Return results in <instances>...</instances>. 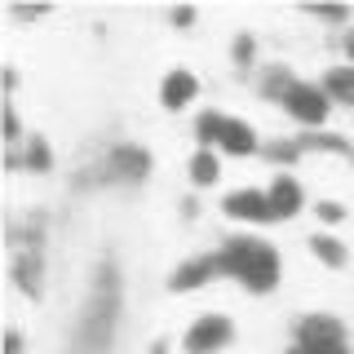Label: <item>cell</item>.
I'll list each match as a JSON object with an SVG mask.
<instances>
[{
	"label": "cell",
	"mask_w": 354,
	"mask_h": 354,
	"mask_svg": "<svg viewBox=\"0 0 354 354\" xmlns=\"http://www.w3.org/2000/svg\"><path fill=\"white\" fill-rule=\"evenodd\" d=\"M120 306H124V288H120V266L102 257L93 270V288H88V306H84V324H80V346L84 354H102L115 341L120 324Z\"/></svg>",
	"instance_id": "1"
},
{
	"label": "cell",
	"mask_w": 354,
	"mask_h": 354,
	"mask_svg": "<svg viewBox=\"0 0 354 354\" xmlns=\"http://www.w3.org/2000/svg\"><path fill=\"white\" fill-rule=\"evenodd\" d=\"M279 252H274V243H266L257 235H230L221 243V274L226 279L243 283L248 292L266 297L274 283H279Z\"/></svg>",
	"instance_id": "2"
},
{
	"label": "cell",
	"mask_w": 354,
	"mask_h": 354,
	"mask_svg": "<svg viewBox=\"0 0 354 354\" xmlns=\"http://www.w3.org/2000/svg\"><path fill=\"white\" fill-rule=\"evenodd\" d=\"M151 169H155V160H151L147 147L115 142V147L102 155V164H97V177H102V182H147Z\"/></svg>",
	"instance_id": "3"
},
{
	"label": "cell",
	"mask_w": 354,
	"mask_h": 354,
	"mask_svg": "<svg viewBox=\"0 0 354 354\" xmlns=\"http://www.w3.org/2000/svg\"><path fill=\"white\" fill-rule=\"evenodd\" d=\"M283 111L297 120V124H306L310 133H319L328 124V93L319 84H310V80H297L283 93Z\"/></svg>",
	"instance_id": "4"
},
{
	"label": "cell",
	"mask_w": 354,
	"mask_h": 354,
	"mask_svg": "<svg viewBox=\"0 0 354 354\" xmlns=\"http://www.w3.org/2000/svg\"><path fill=\"white\" fill-rule=\"evenodd\" d=\"M230 341H235V324H230V315H199L195 324L186 328L182 350L186 354H217V350H226Z\"/></svg>",
	"instance_id": "5"
},
{
	"label": "cell",
	"mask_w": 354,
	"mask_h": 354,
	"mask_svg": "<svg viewBox=\"0 0 354 354\" xmlns=\"http://www.w3.org/2000/svg\"><path fill=\"white\" fill-rule=\"evenodd\" d=\"M292 346L341 350V346H350V341H346V324H341L337 315H301V319H297V332H292Z\"/></svg>",
	"instance_id": "6"
},
{
	"label": "cell",
	"mask_w": 354,
	"mask_h": 354,
	"mask_svg": "<svg viewBox=\"0 0 354 354\" xmlns=\"http://www.w3.org/2000/svg\"><path fill=\"white\" fill-rule=\"evenodd\" d=\"M221 213L235 217V221H248V226H266L274 221V208H270V195L266 191H252V186H239L221 199Z\"/></svg>",
	"instance_id": "7"
},
{
	"label": "cell",
	"mask_w": 354,
	"mask_h": 354,
	"mask_svg": "<svg viewBox=\"0 0 354 354\" xmlns=\"http://www.w3.org/2000/svg\"><path fill=\"white\" fill-rule=\"evenodd\" d=\"M9 274L27 297H44V248H14V261H9Z\"/></svg>",
	"instance_id": "8"
},
{
	"label": "cell",
	"mask_w": 354,
	"mask_h": 354,
	"mask_svg": "<svg viewBox=\"0 0 354 354\" xmlns=\"http://www.w3.org/2000/svg\"><path fill=\"white\" fill-rule=\"evenodd\" d=\"M217 274H221V252H199V257L182 261L169 274V288L173 292H195V288H204L208 279H217Z\"/></svg>",
	"instance_id": "9"
},
{
	"label": "cell",
	"mask_w": 354,
	"mask_h": 354,
	"mask_svg": "<svg viewBox=\"0 0 354 354\" xmlns=\"http://www.w3.org/2000/svg\"><path fill=\"white\" fill-rule=\"evenodd\" d=\"M195 97H199V80H195V71L177 66V71L164 75V84H160V102H164V111H182V106H191Z\"/></svg>",
	"instance_id": "10"
},
{
	"label": "cell",
	"mask_w": 354,
	"mask_h": 354,
	"mask_svg": "<svg viewBox=\"0 0 354 354\" xmlns=\"http://www.w3.org/2000/svg\"><path fill=\"white\" fill-rule=\"evenodd\" d=\"M270 208H274V221H288V217H297L301 213V204H306V195H301V182H297L292 173H279L270 182Z\"/></svg>",
	"instance_id": "11"
},
{
	"label": "cell",
	"mask_w": 354,
	"mask_h": 354,
	"mask_svg": "<svg viewBox=\"0 0 354 354\" xmlns=\"http://www.w3.org/2000/svg\"><path fill=\"white\" fill-rule=\"evenodd\" d=\"M217 147L226 151V155H252V151H257V129H252L248 120H235V115H230Z\"/></svg>",
	"instance_id": "12"
},
{
	"label": "cell",
	"mask_w": 354,
	"mask_h": 354,
	"mask_svg": "<svg viewBox=\"0 0 354 354\" xmlns=\"http://www.w3.org/2000/svg\"><path fill=\"white\" fill-rule=\"evenodd\" d=\"M324 93L337 102L354 106V66H328L324 71Z\"/></svg>",
	"instance_id": "13"
},
{
	"label": "cell",
	"mask_w": 354,
	"mask_h": 354,
	"mask_svg": "<svg viewBox=\"0 0 354 354\" xmlns=\"http://www.w3.org/2000/svg\"><path fill=\"white\" fill-rule=\"evenodd\" d=\"M226 111H199V120H195V138H199V147H208L213 151L217 142H221V133H226Z\"/></svg>",
	"instance_id": "14"
},
{
	"label": "cell",
	"mask_w": 354,
	"mask_h": 354,
	"mask_svg": "<svg viewBox=\"0 0 354 354\" xmlns=\"http://www.w3.org/2000/svg\"><path fill=\"white\" fill-rule=\"evenodd\" d=\"M221 177V160H217V151H208V147H199L191 155V182L195 186H213Z\"/></svg>",
	"instance_id": "15"
},
{
	"label": "cell",
	"mask_w": 354,
	"mask_h": 354,
	"mask_svg": "<svg viewBox=\"0 0 354 354\" xmlns=\"http://www.w3.org/2000/svg\"><path fill=\"white\" fill-rule=\"evenodd\" d=\"M310 252H315L324 266H332V270H341V266L350 261V252H346V243L341 239H332V235H315L310 239Z\"/></svg>",
	"instance_id": "16"
},
{
	"label": "cell",
	"mask_w": 354,
	"mask_h": 354,
	"mask_svg": "<svg viewBox=\"0 0 354 354\" xmlns=\"http://www.w3.org/2000/svg\"><path fill=\"white\" fill-rule=\"evenodd\" d=\"M292 84H297V75L288 71V66H270V71H266V80H261V93L274 97V102H283V93H288Z\"/></svg>",
	"instance_id": "17"
},
{
	"label": "cell",
	"mask_w": 354,
	"mask_h": 354,
	"mask_svg": "<svg viewBox=\"0 0 354 354\" xmlns=\"http://www.w3.org/2000/svg\"><path fill=\"white\" fill-rule=\"evenodd\" d=\"M301 147H324V151H337L341 160H354V147H350L346 138H337V133H310Z\"/></svg>",
	"instance_id": "18"
},
{
	"label": "cell",
	"mask_w": 354,
	"mask_h": 354,
	"mask_svg": "<svg viewBox=\"0 0 354 354\" xmlns=\"http://www.w3.org/2000/svg\"><path fill=\"white\" fill-rule=\"evenodd\" d=\"M27 169H36V173H49L53 169V151H49V142H44V138H31L27 142Z\"/></svg>",
	"instance_id": "19"
},
{
	"label": "cell",
	"mask_w": 354,
	"mask_h": 354,
	"mask_svg": "<svg viewBox=\"0 0 354 354\" xmlns=\"http://www.w3.org/2000/svg\"><path fill=\"white\" fill-rule=\"evenodd\" d=\"M315 217L324 221V226H337V221H346V208H341L337 199H319V204H315Z\"/></svg>",
	"instance_id": "20"
},
{
	"label": "cell",
	"mask_w": 354,
	"mask_h": 354,
	"mask_svg": "<svg viewBox=\"0 0 354 354\" xmlns=\"http://www.w3.org/2000/svg\"><path fill=\"white\" fill-rule=\"evenodd\" d=\"M266 155H270V160H279V164H292L297 155H301V142H274Z\"/></svg>",
	"instance_id": "21"
},
{
	"label": "cell",
	"mask_w": 354,
	"mask_h": 354,
	"mask_svg": "<svg viewBox=\"0 0 354 354\" xmlns=\"http://www.w3.org/2000/svg\"><path fill=\"white\" fill-rule=\"evenodd\" d=\"M18 133H22L18 111H14V106H5V142H9V151H18Z\"/></svg>",
	"instance_id": "22"
},
{
	"label": "cell",
	"mask_w": 354,
	"mask_h": 354,
	"mask_svg": "<svg viewBox=\"0 0 354 354\" xmlns=\"http://www.w3.org/2000/svg\"><path fill=\"white\" fill-rule=\"evenodd\" d=\"M230 53H235V62L243 66V62L257 58V44H252V36H235V49H230Z\"/></svg>",
	"instance_id": "23"
},
{
	"label": "cell",
	"mask_w": 354,
	"mask_h": 354,
	"mask_svg": "<svg viewBox=\"0 0 354 354\" xmlns=\"http://www.w3.org/2000/svg\"><path fill=\"white\" fill-rule=\"evenodd\" d=\"M306 14H319V18H332V22H346V5H306Z\"/></svg>",
	"instance_id": "24"
},
{
	"label": "cell",
	"mask_w": 354,
	"mask_h": 354,
	"mask_svg": "<svg viewBox=\"0 0 354 354\" xmlns=\"http://www.w3.org/2000/svg\"><path fill=\"white\" fill-rule=\"evenodd\" d=\"M5 354H22V332H18V328L5 332Z\"/></svg>",
	"instance_id": "25"
},
{
	"label": "cell",
	"mask_w": 354,
	"mask_h": 354,
	"mask_svg": "<svg viewBox=\"0 0 354 354\" xmlns=\"http://www.w3.org/2000/svg\"><path fill=\"white\" fill-rule=\"evenodd\" d=\"M283 354H350V346H341V350H306V346H288Z\"/></svg>",
	"instance_id": "26"
},
{
	"label": "cell",
	"mask_w": 354,
	"mask_h": 354,
	"mask_svg": "<svg viewBox=\"0 0 354 354\" xmlns=\"http://www.w3.org/2000/svg\"><path fill=\"white\" fill-rule=\"evenodd\" d=\"M195 22V9H173V27H191Z\"/></svg>",
	"instance_id": "27"
},
{
	"label": "cell",
	"mask_w": 354,
	"mask_h": 354,
	"mask_svg": "<svg viewBox=\"0 0 354 354\" xmlns=\"http://www.w3.org/2000/svg\"><path fill=\"white\" fill-rule=\"evenodd\" d=\"M151 354H169V341H155V346H151Z\"/></svg>",
	"instance_id": "28"
},
{
	"label": "cell",
	"mask_w": 354,
	"mask_h": 354,
	"mask_svg": "<svg viewBox=\"0 0 354 354\" xmlns=\"http://www.w3.org/2000/svg\"><path fill=\"white\" fill-rule=\"evenodd\" d=\"M346 58H350V66H354V36L346 40Z\"/></svg>",
	"instance_id": "29"
}]
</instances>
